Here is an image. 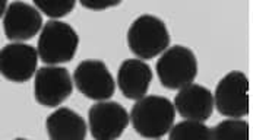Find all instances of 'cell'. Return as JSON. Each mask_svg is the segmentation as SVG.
Returning a JSON list of instances; mask_svg holds the SVG:
<instances>
[{"mask_svg":"<svg viewBox=\"0 0 253 140\" xmlns=\"http://www.w3.org/2000/svg\"><path fill=\"white\" fill-rule=\"evenodd\" d=\"M155 70L164 88L183 89L195 80L198 74V60L190 48L174 45L161 54Z\"/></svg>","mask_w":253,"mask_h":140,"instance_id":"obj_4","label":"cell"},{"mask_svg":"<svg viewBox=\"0 0 253 140\" xmlns=\"http://www.w3.org/2000/svg\"><path fill=\"white\" fill-rule=\"evenodd\" d=\"M127 45L139 59H154L170 45V34L163 19L154 15H141L127 31Z\"/></svg>","mask_w":253,"mask_h":140,"instance_id":"obj_3","label":"cell"},{"mask_svg":"<svg viewBox=\"0 0 253 140\" xmlns=\"http://www.w3.org/2000/svg\"><path fill=\"white\" fill-rule=\"evenodd\" d=\"M79 45V36L66 22L51 19L45 22L38 38V57L48 66L73 60Z\"/></svg>","mask_w":253,"mask_h":140,"instance_id":"obj_2","label":"cell"},{"mask_svg":"<svg viewBox=\"0 0 253 140\" xmlns=\"http://www.w3.org/2000/svg\"><path fill=\"white\" fill-rule=\"evenodd\" d=\"M170 140H211V129L199 121L184 120L169 132Z\"/></svg>","mask_w":253,"mask_h":140,"instance_id":"obj_15","label":"cell"},{"mask_svg":"<svg viewBox=\"0 0 253 140\" xmlns=\"http://www.w3.org/2000/svg\"><path fill=\"white\" fill-rule=\"evenodd\" d=\"M129 120L130 115L125 106L114 101H100L88 109V124L95 140L119 139Z\"/></svg>","mask_w":253,"mask_h":140,"instance_id":"obj_8","label":"cell"},{"mask_svg":"<svg viewBox=\"0 0 253 140\" xmlns=\"http://www.w3.org/2000/svg\"><path fill=\"white\" fill-rule=\"evenodd\" d=\"M174 109L184 120L207 121L214 111V97L205 86L190 83L179 91L174 98Z\"/></svg>","mask_w":253,"mask_h":140,"instance_id":"obj_11","label":"cell"},{"mask_svg":"<svg viewBox=\"0 0 253 140\" xmlns=\"http://www.w3.org/2000/svg\"><path fill=\"white\" fill-rule=\"evenodd\" d=\"M50 140H85L86 123L71 108L62 106L53 111L45 120Z\"/></svg>","mask_w":253,"mask_h":140,"instance_id":"obj_13","label":"cell"},{"mask_svg":"<svg viewBox=\"0 0 253 140\" xmlns=\"http://www.w3.org/2000/svg\"><path fill=\"white\" fill-rule=\"evenodd\" d=\"M3 30L7 39L22 42L42 30V15L34 4L12 1L3 15Z\"/></svg>","mask_w":253,"mask_h":140,"instance_id":"obj_9","label":"cell"},{"mask_svg":"<svg viewBox=\"0 0 253 140\" xmlns=\"http://www.w3.org/2000/svg\"><path fill=\"white\" fill-rule=\"evenodd\" d=\"M73 91L69 70L60 66H42L34 77V98L40 105L56 108L66 101Z\"/></svg>","mask_w":253,"mask_h":140,"instance_id":"obj_6","label":"cell"},{"mask_svg":"<svg viewBox=\"0 0 253 140\" xmlns=\"http://www.w3.org/2000/svg\"><path fill=\"white\" fill-rule=\"evenodd\" d=\"M73 83L78 91L94 101H106L113 97L116 82L101 60H84L73 71Z\"/></svg>","mask_w":253,"mask_h":140,"instance_id":"obj_7","label":"cell"},{"mask_svg":"<svg viewBox=\"0 0 253 140\" xmlns=\"http://www.w3.org/2000/svg\"><path fill=\"white\" fill-rule=\"evenodd\" d=\"M34 6L44 15L53 19H59L72 12L73 7L76 6V1L75 0H36Z\"/></svg>","mask_w":253,"mask_h":140,"instance_id":"obj_16","label":"cell"},{"mask_svg":"<svg viewBox=\"0 0 253 140\" xmlns=\"http://www.w3.org/2000/svg\"><path fill=\"white\" fill-rule=\"evenodd\" d=\"M15 140H27V139H15Z\"/></svg>","mask_w":253,"mask_h":140,"instance_id":"obj_18","label":"cell"},{"mask_svg":"<svg viewBox=\"0 0 253 140\" xmlns=\"http://www.w3.org/2000/svg\"><path fill=\"white\" fill-rule=\"evenodd\" d=\"M211 140H249V124L240 118H228L211 129Z\"/></svg>","mask_w":253,"mask_h":140,"instance_id":"obj_14","label":"cell"},{"mask_svg":"<svg viewBox=\"0 0 253 140\" xmlns=\"http://www.w3.org/2000/svg\"><path fill=\"white\" fill-rule=\"evenodd\" d=\"M122 1L117 0V1H98V0H92V1H86V0H81V4L86 9H91V10H104V9H109V7H114V6H119Z\"/></svg>","mask_w":253,"mask_h":140,"instance_id":"obj_17","label":"cell"},{"mask_svg":"<svg viewBox=\"0 0 253 140\" xmlns=\"http://www.w3.org/2000/svg\"><path fill=\"white\" fill-rule=\"evenodd\" d=\"M38 51L33 45L24 42H12L1 48L0 69L1 74L15 83H24L37 73Z\"/></svg>","mask_w":253,"mask_h":140,"instance_id":"obj_10","label":"cell"},{"mask_svg":"<svg viewBox=\"0 0 253 140\" xmlns=\"http://www.w3.org/2000/svg\"><path fill=\"white\" fill-rule=\"evenodd\" d=\"M174 104L158 95L138 100L130 111V121L135 132L146 139H160L174 124Z\"/></svg>","mask_w":253,"mask_h":140,"instance_id":"obj_1","label":"cell"},{"mask_svg":"<svg viewBox=\"0 0 253 140\" xmlns=\"http://www.w3.org/2000/svg\"><path fill=\"white\" fill-rule=\"evenodd\" d=\"M152 82V70L139 59L125 60L117 71V85L125 98L138 101L144 98Z\"/></svg>","mask_w":253,"mask_h":140,"instance_id":"obj_12","label":"cell"},{"mask_svg":"<svg viewBox=\"0 0 253 140\" xmlns=\"http://www.w3.org/2000/svg\"><path fill=\"white\" fill-rule=\"evenodd\" d=\"M214 106L221 115L242 118L249 114V80L242 71H230L218 82Z\"/></svg>","mask_w":253,"mask_h":140,"instance_id":"obj_5","label":"cell"}]
</instances>
